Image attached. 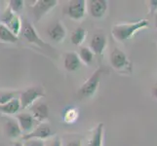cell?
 Here are the masks:
<instances>
[{"instance_id":"cell-12","label":"cell","mask_w":157,"mask_h":146,"mask_svg":"<svg viewBox=\"0 0 157 146\" xmlns=\"http://www.w3.org/2000/svg\"><path fill=\"white\" fill-rule=\"evenodd\" d=\"M47 34L50 39L56 43H61L67 36V29L62 21H57L51 24L47 28Z\"/></svg>"},{"instance_id":"cell-21","label":"cell","mask_w":157,"mask_h":146,"mask_svg":"<svg viewBox=\"0 0 157 146\" xmlns=\"http://www.w3.org/2000/svg\"><path fill=\"white\" fill-rule=\"evenodd\" d=\"M77 55L80 62L87 64V66L91 64L94 61V54L90 50L89 47H80Z\"/></svg>"},{"instance_id":"cell-9","label":"cell","mask_w":157,"mask_h":146,"mask_svg":"<svg viewBox=\"0 0 157 146\" xmlns=\"http://www.w3.org/2000/svg\"><path fill=\"white\" fill-rule=\"evenodd\" d=\"M16 120H17L21 129V133L25 134H29V133H31L39 124V122H37L34 117L28 112H21L16 114Z\"/></svg>"},{"instance_id":"cell-28","label":"cell","mask_w":157,"mask_h":146,"mask_svg":"<svg viewBox=\"0 0 157 146\" xmlns=\"http://www.w3.org/2000/svg\"><path fill=\"white\" fill-rule=\"evenodd\" d=\"M49 146H62L61 138H59V137H54V138L51 140Z\"/></svg>"},{"instance_id":"cell-4","label":"cell","mask_w":157,"mask_h":146,"mask_svg":"<svg viewBox=\"0 0 157 146\" xmlns=\"http://www.w3.org/2000/svg\"><path fill=\"white\" fill-rule=\"evenodd\" d=\"M59 4L58 0H37L34 4L29 5L31 14L35 21H40L45 15H47Z\"/></svg>"},{"instance_id":"cell-8","label":"cell","mask_w":157,"mask_h":146,"mask_svg":"<svg viewBox=\"0 0 157 146\" xmlns=\"http://www.w3.org/2000/svg\"><path fill=\"white\" fill-rule=\"evenodd\" d=\"M21 29H23L24 32V36L25 40L29 43H31V44H35L36 46L41 47V48H45V49H52V47L45 43L42 40L41 37L37 34V32L35 30V28H33L32 24H30L29 21H25L24 25L21 26Z\"/></svg>"},{"instance_id":"cell-17","label":"cell","mask_w":157,"mask_h":146,"mask_svg":"<svg viewBox=\"0 0 157 146\" xmlns=\"http://www.w3.org/2000/svg\"><path fill=\"white\" fill-rule=\"evenodd\" d=\"M21 110V102L19 97L12 99L3 105H0V113L5 115H14Z\"/></svg>"},{"instance_id":"cell-19","label":"cell","mask_w":157,"mask_h":146,"mask_svg":"<svg viewBox=\"0 0 157 146\" xmlns=\"http://www.w3.org/2000/svg\"><path fill=\"white\" fill-rule=\"evenodd\" d=\"M19 38L15 35L7 26L0 23V41L5 43H16L18 42Z\"/></svg>"},{"instance_id":"cell-24","label":"cell","mask_w":157,"mask_h":146,"mask_svg":"<svg viewBox=\"0 0 157 146\" xmlns=\"http://www.w3.org/2000/svg\"><path fill=\"white\" fill-rule=\"evenodd\" d=\"M25 6V1L23 0H10L8 4V8H10L14 13L18 14L24 9Z\"/></svg>"},{"instance_id":"cell-13","label":"cell","mask_w":157,"mask_h":146,"mask_svg":"<svg viewBox=\"0 0 157 146\" xmlns=\"http://www.w3.org/2000/svg\"><path fill=\"white\" fill-rule=\"evenodd\" d=\"M30 114L39 123L45 122L49 117V107L44 101H36L29 107Z\"/></svg>"},{"instance_id":"cell-10","label":"cell","mask_w":157,"mask_h":146,"mask_svg":"<svg viewBox=\"0 0 157 146\" xmlns=\"http://www.w3.org/2000/svg\"><path fill=\"white\" fill-rule=\"evenodd\" d=\"M107 1L105 0H89L86 2L88 14L95 19H101L107 11Z\"/></svg>"},{"instance_id":"cell-31","label":"cell","mask_w":157,"mask_h":146,"mask_svg":"<svg viewBox=\"0 0 157 146\" xmlns=\"http://www.w3.org/2000/svg\"><path fill=\"white\" fill-rule=\"evenodd\" d=\"M154 24H155V28L157 29V13L154 14Z\"/></svg>"},{"instance_id":"cell-15","label":"cell","mask_w":157,"mask_h":146,"mask_svg":"<svg viewBox=\"0 0 157 146\" xmlns=\"http://www.w3.org/2000/svg\"><path fill=\"white\" fill-rule=\"evenodd\" d=\"M4 133L5 136L10 139H17L23 136L19 124L14 118H8L6 120L4 124Z\"/></svg>"},{"instance_id":"cell-16","label":"cell","mask_w":157,"mask_h":146,"mask_svg":"<svg viewBox=\"0 0 157 146\" xmlns=\"http://www.w3.org/2000/svg\"><path fill=\"white\" fill-rule=\"evenodd\" d=\"M81 62L78 58L77 53L75 52H67L64 55L63 58V66L67 71L74 72L80 68Z\"/></svg>"},{"instance_id":"cell-29","label":"cell","mask_w":157,"mask_h":146,"mask_svg":"<svg viewBox=\"0 0 157 146\" xmlns=\"http://www.w3.org/2000/svg\"><path fill=\"white\" fill-rule=\"evenodd\" d=\"M152 96L157 100V82L153 85V87H152Z\"/></svg>"},{"instance_id":"cell-23","label":"cell","mask_w":157,"mask_h":146,"mask_svg":"<svg viewBox=\"0 0 157 146\" xmlns=\"http://www.w3.org/2000/svg\"><path fill=\"white\" fill-rule=\"evenodd\" d=\"M17 92H8V91H0V105H3L12 99H16Z\"/></svg>"},{"instance_id":"cell-3","label":"cell","mask_w":157,"mask_h":146,"mask_svg":"<svg viewBox=\"0 0 157 146\" xmlns=\"http://www.w3.org/2000/svg\"><path fill=\"white\" fill-rule=\"evenodd\" d=\"M45 95L44 90L40 87H30L21 92L20 95L21 110H25Z\"/></svg>"},{"instance_id":"cell-22","label":"cell","mask_w":157,"mask_h":146,"mask_svg":"<svg viewBox=\"0 0 157 146\" xmlns=\"http://www.w3.org/2000/svg\"><path fill=\"white\" fill-rule=\"evenodd\" d=\"M79 112L75 107H69L63 113V121L67 124H72L77 120Z\"/></svg>"},{"instance_id":"cell-20","label":"cell","mask_w":157,"mask_h":146,"mask_svg":"<svg viewBox=\"0 0 157 146\" xmlns=\"http://www.w3.org/2000/svg\"><path fill=\"white\" fill-rule=\"evenodd\" d=\"M86 36H87V30L83 28H77L74 29L70 36V41L74 46H80L84 42Z\"/></svg>"},{"instance_id":"cell-30","label":"cell","mask_w":157,"mask_h":146,"mask_svg":"<svg viewBox=\"0 0 157 146\" xmlns=\"http://www.w3.org/2000/svg\"><path fill=\"white\" fill-rule=\"evenodd\" d=\"M13 146H24V143H21V141H15Z\"/></svg>"},{"instance_id":"cell-14","label":"cell","mask_w":157,"mask_h":146,"mask_svg":"<svg viewBox=\"0 0 157 146\" xmlns=\"http://www.w3.org/2000/svg\"><path fill=\"white\" fill-rule=\"evenodd\" d=\"M106 36L105 33H101V32H98V33H95L90 40V50L93 52L94 55H98L101 56L104 54L105 47H106Z\"/></svg>"},{"instance_id":"cell-6","label":"cell","mask_w":157,"mask_h":146,"mask_svg":"<svg viewBox=\"0 0 157 146\" xmlns=\"http://www.w3.org/2000/svg\"><path fill=\"white\" fill-rule=\"evenodd\" d=\"M64 14L73 21H81L84 19L87 9L85 0H73L70 1L63 10Z\"/></svg>"},{"instance_id":"cell-7","label":"cell","mask_w":157,"mask_h":146,"mask_svg":"<svg viewBox=\"0 0 157 146\" xmlns=\"http://www.w3.org/2000/svg\"><path fill=\"white\" fill-rule=\"evenodd\" d=\"M52 137H55V133L53 132L51 126L46 122L39 123L34 129L29 134H24L21 137L23 140H28V139H40L44 140L47 138H50Z\"/></svg>"},{"instance_id":"cell-1","label":"cell","mask_w":157,"mask_h":146,"mask_svg":"<svg viewBox=\"0 0 157 146\" xmlns=\"http://www.w3.org/2000/svg\"><path fill=\"white\" fill-rule=\"evenodd\" d=\"M149 23L145 20H140L135 23H126L114 24L111 29V34L119 42H124L132 38L137 31L147 28Z\"/></svg>"},{"instance_id":"cell-5","label":"cell","mask_w":157,"mask_h":146,"mask_svg":"<svg viewBox=\"0 0 157 146\" xmlns=\"http://www.w3.org/2000/svg\"><path fill=\"white\" fill-rule=\"evenodd\" d=\"M0 23L3 24L5 26H7V28L17 36L21 31L23 24H21L20 16L18 14L14 13L13 11L8 7L3 12V14L1 16V21H0Z\"/></svg>"},{"instance_id":"cell-26","label":"cell","mask_w":157,"mask_h":146,"mask_svg":"<svg viewBox=\"0 0 157 146\" xmlns=\"http://www.w3.org/2000/svg\"><path fill=\"white\" fill-rule=\"evenodd\" d=\"M64 146H82V141H81V138H73L70 139L69 141H67Z\"/></svg>"},{"instance_id":"cell-18","label":"cell","mask_w":157,"mask_h":146,"mask_svg":"<svg viewBox=\"0 0 157 146\" xmlns=\"http://www.w3.org/2000/svg\"><path fill=\"white\" fill-rule=\"evenodd\" d=\"M102 139H104V124L100 123L93 131L88 146H102Z\"/></svg>"},{"instance_id":"cell-11","label":"cell","mask_w":157,"mask_h":146,"mask_svg":"<svg viewBox=\"0 0 157 146\" xmlns=\"http://www.w3.org/2000/svg\"><path fill=\"white\" fill-rule=\"evenodd\" d=\"M109 61L111 66L115 70H117V71H122L126 67L130 66V62L128 61L126 54L118 48H114L111 51L109 56Z\"/></svg>"},{"instance_id":"cell-2","label":"cell","mask_w":157,"mask_h":146,"mask_svg":"<svg viewBox=\"0 0 157 146\" xmlns=\"http://www.w3.org/2000/svg\"><path fill=\"white\" fill-rule=\"evenodd\" d=\"M101 73H102V69L99 67L91 74V76L86 80L82 85H81V87L79 88L78 93H77V95L80 99H89V97L93 96L96 94V92L98 90L99 85H100Z\"/></svg>"},{"instance_id":"cell-25","label":"cell","mask_w":157,"mask_h":146,"mask_svg":"<svg viewBox=\"0 0 157 146\" xmlns=\"http://www.w3.org/2000/svg\"><path fill=\"white\" fill-rule=\"evenodd\" d=\"M24 146H45V143L40 139H28L24 140Z\"/></svg>"},{"instance_id":"cell-27","label":"cell","mask_w":157,"mask_h":146,"mask_svg":"<svg viewBox=\"0 0 157 146\" xmlns=\"http://www.w3.org/2000/svg\"><path fill=\"white\" fill-rule=\"evenodd\" d=\"M148 8H149V12L151 14L155 13L157 10V0H151V1H148Z\"/></svg>"}]
</instances>
